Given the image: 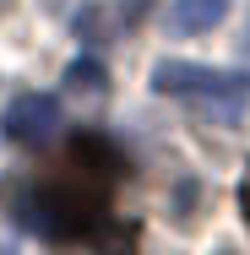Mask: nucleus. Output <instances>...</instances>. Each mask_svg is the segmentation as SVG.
<instances>
[{
  "mask_svg": "<svg viewBox=\"0 0 250 255\" xmlns=\"http://www.w3.org/2000/svg\"><path fill=\"white\" fill-rule=\"evenodd\" d=\"M120 168L125 163L109 141L76 136L49 174L11 201V217H22L27 228H38L49 239L98 234V223H109V190L120 185Z\"/></svg>",
  "mask_w": 250,
  "mask_h": 255,
  "instance_id": "nucleus-1",
  "label": "nucleus"
},
{
  "mask_svg": "<svg viewBox=\"0 0 250 255\" xmlns=\"http://www.w3.org/2000/svg\"><path fill=\"white\" fill-rule=\"evenodd\" d=\"M158 93H196V98H218V103H240L250 93V76L240 71H212V65H191V60H163L152 71Z\"/></svg>",
  "mask_w": 250,
  "mask_h": 255,
  "instance_id": "nucleus-2",
  "label": "nucleus"
},
{
  "mask_svg": "<svg viewBox=\"0 0 250 255\" xmlns=\"http://www.w3.org/2000/svg\"><path fill=\"white\" fill-rule=\"evenodd\" d=\"M54 130H60V103L49 93H22L5 109V136L22 141V147H44Z\"/></svg>",
  "mask_w": 250,
  "mask_h": 255,
  "instance_id": "nucleus-3",
  "label": "nucleus"
},
{
  "mask_svg": "<svg viewBox=\"0 0 250 255\" xmlns=\"http://www.w3.org/2000/svg\"><path fill=\"white\" fill-rule=\"evenodd\" d=\"M229 16V0H174V27L180 33H207Z\"/></svg>",
  "mask_w": 250,
  "mask_h": 255,
  "instance_id": "nucleus-4",
  "label": "nucleus"
},
{
  "mask_svg": "<svg viewBox=\"0 0 250 255\" xmlns=\"http://www.w3.org/2000/svg\"><path fill=\"white\" fill-rule=\"evenodd\" d=\"M103 82H109V76H103L98 60H76V65L65 71V87H71V93H98Z\"/></svg>",
  "mask_w": 250,
  "mask_h": 255,
  "instance_id": "nucleus-5",
  "label": "nucleus"
},
{
  "mask_svg": "<svg viewBox=\"0 0 250 255\" xmlns=\"http://www.w3.org/2000/svg\"><path fill=\"white\" fill-rule=\"evenodd\" d=\"M240 212H245V223H250V168H245V185H240Z\"/></svg>",
  "mask_w": 250,
  "mask_h": 255,
  "instance_id": "nucleus-6",
  "label": "nucleus"
},
{
  "mask_svg": "<svg viewBox=\"0 0 250 255\" xmlns=\"http://www.w3.org/2000/svg\"><path fill=\"white\" fill-rule=\"evenodd\" d=\"M0 255H16V250H0Z\"/></svg>",
  "mask_w": 250,
  "mask_h": 255,
  "instance_id": "nucleus-7",
  "label": "nucleus"
}]
</instances>
